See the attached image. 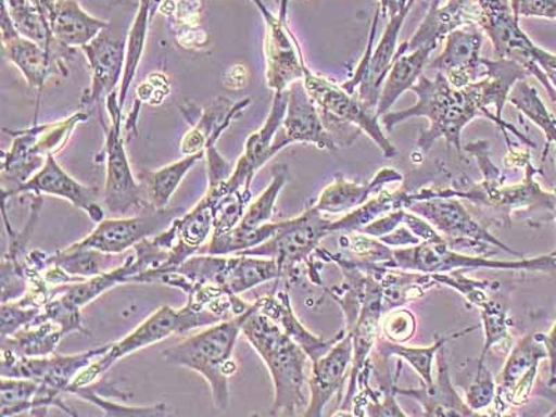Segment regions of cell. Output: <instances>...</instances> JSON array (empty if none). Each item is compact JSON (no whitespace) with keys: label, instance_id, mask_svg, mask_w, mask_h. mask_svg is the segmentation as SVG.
<instances>
[{"label":"cell","instance_id":"1","mask_svg":"<svg viewBox=\"0 0 556 417\" xmlns=\"http://www.w3.org/2000/svg\"><path fill=\"white\" fill-rule=\"evenodd\" d=\"M412 92L416 93L417 102L406 111L389 112L381 117L382 126L387 132L394 130L400 123L412 117H426L430 123L427 130L421 131L416 146L421 152L427 153L433 148L434 142L444 138L446 143L456 149L462 156V131L476 117H485L496 124L500 130L513 132L516 137L533 146L528 137L521 136L509 123H501L495 113L490 112L486 103L483 81H476L465 88H454L443 73L437 72L434 79L421 74Z\"/></svg>","mask_w":556,"mask_h":417},{"label":"cell","instance_id":"2","mask_svg":"<svg viewBox=\"0 0 556 417\" xmlns=\"http://www.w3.org/2000/svg\"><path fill=\"white\" fill-rule=\"evenodd\" d=\"M465 151L473 155L483 173V181L473 182L464 174L451 181V186H426L417 192V201L433 200V198H458L473 203L475 206L485 207L500 215V225L513 226V213L519 208H549L555 211L556 193L541 190L534 181L535 170L531 162L526 165L525 180L514 186H506V177L491 162L490 146L486 141L468 143Z\"/></svg>","mask_w":556,"mask_h":417},{"label":"cell","instance_id":"3","mask_svg":"<svg viewBox=\"0 0 556 417\" xmlns=\"http://www.w3.org/2000/svg\"><path fill=\"white\" fill-rule=\"evenodd\" d=\"M241 334L250 342L269 370L275 399L270 416H296L306 409L305 387L309 377L306 367L309 356L292 341L275 321L252 304L242 323Z\"/></svg>","mask_w":556,"mask_h":417},{"label":"cell","instance_id":"4","mask_svg":"<svg viewBox=\"0 0 556 417\" xmlns=\"http://www.w3.org/2000/svg\"><path fill=\"white\" fill-rule=\"evenodd\" d=\"M250 309L232 319L218 321L163 352L170 364L187 367L203 377L211 387L213 404L218 410L230 406V379L238 370L235 350Z\"/></svg>","mask_w":556,"mask_h":417},{"label":"cell","instance_id":"5","mask_svg":"<svg viewBox=\"0 0 556 417\" xmlns=\"http://www.w3.org/2000/svg\"><path fill=\"white\" fill-rule=\"evenodd\" d=\"M278 278L280 269L269 257L198 253L176 269L159 271L155 282L178 288L186 294L192 287H205L223 295L238 296Z\"/></svg>","mask_w":556,"mask_h":417},{"label":"cell","instance_id":"6","mask_svg":"<svg viewBox=\"0 0 556 417\" xmlns=\"http://www.w3.org/2000/svg\"><path fill=\"white\" fill-rule=\"evenodd\" d=\"M304 86L320 113L326 130L334 138L337 146L350 147L365 132L374 139L387 159L395 157L396 148L382 132L376 111L366 106L356 96H351L342 86L319 76L304 66Z\"/></svg>","mask_w":556,"mask_h":417},{"label":"cell","instance_id":"7","mask_svg":"<svg viewBox=\"0 0 556 417\" xmlns=\"http://www.w3.org/2000/svg\"><path fill=\"white\" fill-rule=\"evenodd\" d=\"M218 321H223L220 316H217L211 309H206V307L197 305L191 300H188L187 304L180 307V309H174L172 306H162L161 309L153 312L148 319L143 320L130 334L109 345L106 354L93 361L74 380L68 389L93 384L116 362L132 354V352L155 345L157 342L165 341L174 334H186L188 331L216 325Z\"/></svg>","mask_w":556,"mask_h":417},{"label":"cell","instance_id":"8","mask_svg":"<svg viewBox=\"0 0 556 417\" xmlns=\"http://www.w3.org/2000/svg\"><path fill=\"white\" fill-rule=\"evenodd\" d=\"M390 269L425 273V275H443L454 270H526L554 271L556 260L545 255L534 260L496 261L485 256L469 255L451 250L443 236L435 240L421 241L419 245L392 250V260L382 265Z\"/></svg>","mask_w":556,"mask_h":417},{"label":"cell","instance_id":"9","mask_svg":"<svg viewBox=\"0 0 556 417\" xmlns=\"http://www.w3.org/2000/svg\"><path fill=\"white\" fill-rule=\"evenodd\" d=\"M88 111H77L64 121L51 124L34 123L24 130H4L14 138L12 147L2 156L3 184L12 191L41 170L49 155H56L67 146L72 134L79 124L88 121Z\"/></svg>","mask_w":556,"mask_h":417},{"label":"cell","instance_id":"10","mask_svg":"<svg viewBox=\"0 0 556 417\" xmlns=\"http://www.w3.org/2000/svg\"><path fill=\"white\" fill-rule=\"evenodd\" d=\"M106 109L111 124L102 122L104 147L97 161H106V180L103 188V203L108 212L121 217L131 208L148 211L146 193L138 178L134 177L126 147H124L123 108L118 102V91L106 98Z\"/></svg>","mask_w":556,"mask_h":417},{"label":"cell","instance_id":"11","mask_svg":"<svg viewBox=\"0 0 556 417\" xmlns=\"http://www.w3.org/2000/svg\"><path fill=\"white\" fill-rule=\"evenodd\" d=\"M331 222L325 213L312 205L301 216L278 222L275 236L270 240L238 255L275 260L280 269V278L295 281L301 263L309 262L319 250L323 238L331 235Z\"/></svg>","mask_w":556,"mask_h":417},{"label":"cell","instance_id":"12","mask_svg":"<svg viewBox=\"0 0 556 417\" xmlns=\"http://www.w3.org/2000/svg\"><path fill=\"white\" fill-rule=\"evenodd\" d=\"M406 211L426 218L445 238L451 250L489 257L496 255L500 248L509 255L523 256L490 235L485 226L471 217L458 198L414 202Z\"/></svg>","mask_w":556,"mask_h":417},{"label":"cell","instance_id":"13","mask_svg":"<svg viewBox=\"0 0 556 417\" xmlns=\"http://www.w3.org/2000/svg\"><path fill=\"white\" fill-rule=\"evenodd\" d=\"M266 24L265 59L266 84L275 92L287 91L292 84L304 78L305 59L301 45L288 26V3L278 4L275 16L263 0H252Z\"/></svg>","mask_w":556,"mask_h":417},{"label":"cell","instance_id":"14","mask_svg":"<svg viewBox=\"0 0 556 417\" xmlns=\"http://www.w3.org/2000/svg\"><path fill=\"white\" fill-rule=\"evenodd\" d=\"M184 208L168 206L165 208H148L134 217L104 218L98 223L96 230L74 245L91 248V250L122 255L139 242L161 235L172 226L178 216L184 215Z\"/></svg>","mask_w":556,"mask_h":417},{"label":"cell","instance_id":"15","mask_svg":"<svg viewBox=\"0 0 556 417\" xmlns=\"http://www.w3.org/2000/svg\"><path fill=\"white\" fill-rule=\"evenodd\" d=\"M109 345L97 350L81 352L76 355H49L28 357L16 354L8 348H2V365L0 376L9 379H29L53 387L63 394L74 380L87 369L93 361L106 354Z\"/></svg>","mask_w":556,"mask_h":417},{"label":"cell","instance_id":"16","mask_svg":"<svg viewBox=\"0 0 556 417\" xmlns=\"http://www.w3.org/2000/svg\"><path fill=\"white\" fill-rule=\"evenodd\" d=\"M408 14L402 13L399 16L390 17L381 41L374 51L371 45L375 41L377 23H379L380 17V9L377 10L364 58H362L359 66H357L355 76L350 81L342 84V88L345 91L350 92L351 96L359 98L366 106L374 109V111H377L382 84H384L387 76H389L395 53L399 51L396 42H399L401 28L404 26Z\"/></svg>","mask_w":556,"mask_h":417},{"label":"cell","instance_id":"17","mask_svg":"<svg viewBox=\"0 0 556 417\" xmlns=\"http://www.w3.org/2000/svg\"><path fill=\"white\" fill-rule=\"evenodd\" d=\"M0 28H2L4 54L20 70V73L26 78L28 86L37 89L39 103L42 89L49 78L52 76H68V64L64 56L72 49L61 47L49 51V49L31 41V39L23 37L14 28L12 18H10L4 4Z\"/></svg>","mask_w":556,"mask_h":417},{"label":"cell","instance_id":"18","mask_svg":"<svg viewBox=\"0 0 556 417\" xmlns=\"http://www.w3.org/2000/svg\"><path fill=\"white\" fill-rule=\"evenodd\" d=\"M109 26L93 41L81 48L91 70V87L81 98V109L88 111L93 104L106 101L117 91L126 68L127 39L114 34Z\"/></svg>","mask_w":556,"mask_h":417},{"label":"cell","instance_id":"19","mask_svg":"<svg viewBox=\"0 0 556 417\" xmlns=\"http://www.w3.org/2000/svg\"><path fill=\"white\" fill-rule=\"evenodd\" d=\"M292 143H311V146L330 152H336L339 149L334 138L326 130L320 113L307 93L302 79L288 88L286 117L273 147L278 153Z\"/></svg>","mask_w":556,"mask_h":417},{"label":"cell","instance_id":"20","mask_svg":"<svg viewBox=\"0 0 556 417\" xmlns=\"http://www.w3.org/2000/svg\"><path fill=\"white\" fill-rule=\"evenodd\" d=\"M20 193H34V195H52L66 200L74 207L81 208L93 223L104 220V208L101 206V193L98 188L84 186L74 180L63 170L54 155H49L41 170L35 173L28 181L20 184L12 191H2L3 197L12 198Z\"/></svg>","mask_w":556,"mask_h":417},{"label":"cell","instance_id":"21","mask_svg":"<svg viewBox=\"0 0 556 417\" xmlns=\"http://www.w3.org/2000/svg\"><path fill=\"white\" fill-rule=\"evenodd\" d=\"M443 172H445L444 165L435 163L431 168H419V170L408 174V176H405L404 181H402L404 184H402L399 190H382L377 195L371 197L364 205L346 213L340 220H332L330 226L331 235L332 232L350 235V232L361 231L362 228L370 225L377 218L387 215V213L408 208L410 203H414L415 193L420 188L433 182L434 178Z\"/></svg>","mask_w":556,"mask_h":417},{"label":"cell","instance_id":"22","mask_svg":"<svg viewBox=\"0 0 556 417\" xmlns=\"http://www.w3.org/2000/svg\"><path fill=\"white\" fill-rule=\"evenodd\" d=\"M354 344L351 332L345 331L327 354L312 362V374L307 386L311 396L304 416L320 417L330 401L344 389L348 370L351 369Z\"/></svg>","mask_w":556,"mask_h":417},{"label":"cell","instance_id":"23","mask_svg":"<svg viewBox=\"0 0 556 417\" xmlns=\"http://www.w3.org/2000/svg\"><path fill=\"white\" fill-rule=\"evenodd\" d=\"M483 34L456 29L446 37L444 51L429 64L443 73L454 88H465L486 76L484 59L480 56Z\"/></svg>","mask_w":556,"mask_h":417},{"label":"cell","instance_id":"24","mask_svg":"<svg viewBox=\"0 0 556 417\" xmlns=\"http://www.w3.org/2000/svg\"><path fill=\"white\" fill-rule=\"evenodd\" d=\"M480 12L478 0H448L444 7L430 4L424 23L417 28L409 42L401 45L395 56L414 52L419 48H427L434 52L439 43L456 29L475 26V24L479 26Z\"/></svg>","mask_w":556,"mask_h":417},{"label":"cell","instance_id":"25","mask_svg":"<svg viewBox=\"0 0 556 417\" xmlns=\"http://www.w3.org/2000/svg\"><path fill=\"white\" fill-rule=\"evenodd\" d=\"M437 377L433 386L424 389H399L394 386L396 395L410 396L424 409V416L439 417H475L481 416L479 412L470 408L466 401L460 399L450 377V365L445 359V350L441 348L435 357Z\"/></svg>","mask_w":556,"mask_h":417},{"label":"cell","instance_id":"26","mask_svg":"<svg viewBox=\"0 0 556 417\" xmlns=\"http://www.w3.org/2000/svg\"><path fill=\"white\" fill-rule=\"evenodd\" d=\"M404 178L400 172L390 167L382 168L369 184L348 180L344 174L339 173L336 174L334 180L321 191L313 205L325 215L350 213L364 205L389 184L402 182Z\"/></svg>","mask_w":556,"mask_h":417},{"label":"cell","instance_id":"27","mask_svg":"<svg viewBox=\"0 0 556 417\" xmlns=\"http://www.w3.org/2000/svg\"><path fill=\"white\" fill-rule=\"evenodd\" d=\"M257 311L263 315L270 317L282 331L286 332L292 341L306 352L311 362L319 359L331 350V346L345 334V329L339 336L331 340H323L320 337L312 334L306 327L302 325L294 311H292L291 300L286 291L273 292L270 295L262 296L255 302Z\"/></svg>","mask_w":556,"mask_h":417},{"label":"cell","instance_id":"28","mask_svg":"<svg viewBox=\"0 0 556 417\" xmlns=\"http://www.w3.org/2000/svg\"><path fill=\"white\" fill-rule=\"evenodd\" d=\"M48 23L54 39L70 49L86 47L111 26V23L87 13L78 0H56Z\"/></svg>","mask_w":556,"mask_h":417},{"label":"cell","instance_id":"29","mask_svg":"<svg viewBox=\"0 0 556 417\" xmlns=\"http://www.w3.org/2000/svg\"><path fill=\"white\" fill-rule=\"evenodd\" d=\"M250 104L251 98L241 99L236 103L230 102V99L220 98L212 106L201 109V112L197 113V121L192 123L191 130L182 138V155L205 152L207 143L217 141L222 134L242 116Z\"/></svg>","mask_w":556,"mask_h":417},{"label":"cell","instance_id":"30","mask_svg":"<svg viewBox=\"0 0 556 417\" xmlns=\"http://www.w3.org/2000/svg\"><path fill=\"white\" fill-rule=\"evenodd\" d=\"M288 106V89L282 92H275L269 117L256 132L247 139L242 156L237 162V167L245 172L252 178L266 165L270 159L277 155L275 138L282 126Z\"/></svg>","mask_w":556,"mask_h":417},{"label":"cell","instance_id":"31","mask_svg":"<svg viewBox=\"0 0 556 417\" xmlns=\"http://www.w3.org/2000/svg\"><path fill=\"white\" fill-rule=\"evenodd\" d=\"M478 329L479 326H476L470 327V329L452 332V334L445 337L435 336L433 344L425 348L406 346L399 344V342L387 340L386 337L384 339L379 337V340L376 342L377 356H379L381 364L382 362L387 364L391 356L400 357V359L410 365L412 369L416 370V374L420 376L426 387H430L434 382L433 366L441 348H444L446 342L460 339V337L468 336Z\"/></svg>","mask_w":556,"mask_h":417},{"label":"cell","instance_id":"32","mask_svg":"<svg viewBox=\"0 0 556 417\" xmlns=\"http://www.w3.org/2000/svg\"><path fill=\"white\" fill-rule=\"evenodd\" d=\"M431 53L433 51H430V49L419 48L409 54L405 53L394 58L389 76H387L384 84H382L379 104H377L376 111L377 117L380 118L386 113H389L402 93L414 88L415 84L419 81L421 74L425 73Z\"/></svg>","mask_w":556,"mask_h":417},{"label":"cell","instance_id":"33","mask_svg":"<svg viewBox=\"0 0 556 417\" xmlns=\"http://www.w3.org/2000/svg\"><path fill=\"white\" fill-rule=\"evenodd\" d=\"M548 354L545 350L543 334H533L525 337L515 345L513 352L506 359L503 371H501L498 386H496L495 409L505 412L506 396L513 391L516 382L528 374L533 367L539 366L540 362L547 359Z\"/></svg>","mask_w":556,"mask_h":417},{"label":"cell","instance_id":"34","mask_svg":"<svg viewBox=\"0 0 556 417\" xmlns=\"http://www.w3.org/2000/svg\"><path fill=\"white\" fill-rule=\"evenodd\" d=\"M205 157V152L193 153L180 159V161L170 163L155 172H141L138 176L139 182L146 193L148 208L168 207L172 197L184 180V177L190 173L191 168L198 162Z\"/></svg>","mask_w":556,"mask_h":417},{"label":"cell","instance_id":"35","mask_svg":"<svg viewBox=\"0 0 556 417\" xmlns=\"http://www.w3.org/2000/svg\"><path fill=\"white\" fill-rule=\"evenodd\" d=\"M118 256L72 243L66 250L48 255L47 265L59 266L70 276L88 280L122 266L127 256L123 261Z\"/></svg>","mask_w":556,"mask_h":417},{"label":"cell","instance_id":"36","mask_svg":"<svg viewBox=\"0 0 556 417\" xmlns=\"http://www.w3.org/2000/svg\"><path fill=\"white\" fill-rule=\"evenodd\" d=\"M66 332L61 326L51 320L29 325L18 330L16 334L2 339V348H8L16 354L28 357H42L54 354L59 342Z\"/></svg>","mask_w":556,"mask_h":417},{"label":"cell","instance_id":"37","mask_svg":"<svg viewBox=\"0 0 556 417\" xmlns=\"http://www.w3.org/2000/svg\"><path fill=\"white\" fill-rule=\"evenodd\" d=\"M66 394L78 396L91 404L98 406L108 416H166L167 406L165 404H157L155 406H126L117 404L114 401H108L102 399L104 396H112V399H121L123 401L128 400V395L124 391H118L116 387L106 384H89L84 387H73L68 389Z\"/></svg>","mask_w":556,"mask_h":417},{"label":"cell","instance_id":"38","mask_svg":"<svg viewBox=\"0 0 556 417\" xmlns=\"http://www.w3.org/2000/svg\"><path fill=\"white\" fill-rule=\"evenodd\" d=\"M3 4L8 9L14 28L23 37L31 39V41L41 45L49 51L62 47L54 39L48 18L43 16L41 10L35 7L31 0H3Z\"/></svg>","mask_w":556,"mask_h":417},{"label":"cell","instance_id":"39","mask_svg":"<svg viewBox=\"0 0 556 417\" xmlns=\"http://www.w3.org/2000/svg\"><path fill=\"white\" fill-rule=\"evenodd\" d=\"M288 178H290V172H288L287 165H276L273 167L269 187L255 201H251L245 213H243L240 225L235 230L252 232L270 223L273 213H275L277 198L280 195L282 188L287 186Z\"/></svg>","mask_w":556,"mask_h":417},{"label":"cell","instance_id":"40","mask_svg":"<svg viewBox=\"0 0 556 417\" xmlns=\"http://www.w3.org/2000/svg\"><path fill=\"white\" fill-rule=\"evenodd\" d=\"M481 311V325L485 334L483 352H481L479 364H484L490 352L498 351L506 354L513 340L508 331V307L498 300L486 298L478 306Z\"/></svg>","mask_w":556,"mask_h":417},{"label":"cell","instance_id":"41","mask_svg":"<svg viewBox=\"0 0 556 417\" xmlns=\"http://www.w3.org/2000/svg\"><path fill=\"white\" fill-rule=\"evenodd\" d=\"M508 101L544 131L547 148L551 143H555L556 147V121L541 101L538 89L529 86L526 79H521L510 91Z\"/></svg>","mask_w":556,"mask_h":417},{"label":"cell","instance_id":"42","mask_svg":"<svg viewBox=\"0 0 556 417\" xmlns=\"http://www.w3.org/2000/svg\"><path fill=\"white\" fill-rule=\"evenodd\" d=\"M168 93H170V84L165 74L153 73L148 77L147 81L138 88L137 91V108L132 109L130 117L126 123V131L128 136L134 137L137 134V122L139 109L141 103L159 104L163 102Z\"/></svg>","mask_w":556,"mask_h":417},{"label":"cell","instance_id":"43","mask_svg":"<svg viewBox=\"0 0 556 417\" xmlns=\"http://www.w3.org/2000/svg\"><path fill=\"white\" fill-rule=\"evenodd\" d=\"M496 396V384L493 375L484 364L476 366V375L473 381L466 394V404L476 412L489 408L493 404Z\"/></svg>","mask_w":556,"mask_h":417},{"label":"cell","instance_id":"44","mask_svg":"<svg viewBox=\"0 0 556 417\" xmlns=\"http://www.w3.org/2000/svg\"><path fill=\"white\" fill-rule=\"evenodd\" d=\"M382 336L392 342L405 344L414 339L416 332V317L414 313L404 307H396L386 313L381 320Z\"/></svg>","mask_w":556,"mask_h":417},{"label":"cell","instance_id":"45","mask_svg":"<svg viewBox=\"0 0 556 417\" xmlns=\"http://www.w3.org/2000/svg\"><path fill=\"white\" fill-rule=\"evenodd\" d=\"M42 307L24 306L18 301L3 302L0 316H2V339L16 334L18 330L33 325L37 319Z\"/></svg>","mask_w":556,"mask_h":417},{"label":"cell","instance_id":"46","mask_svg":"<svg viewBox=\"0 0 556 417\" xmlns=\"http://www.w3.org/2000/svg\"><path fill=\"white\" fill-rule=\"evenodd\" d=\"M516 17L556 20V0H510Z\"/></svg>","mask_w":556,"mask_h":417},{"label":"cell","instance_id":"47","mask_svg":"<svg viewBox=\"0 0 556 417\" xmlns=\"http://www.w3.org/2000/svg\"><path fill=\"white\" fill-rule=\"evenodd\" d=\"M405 213L406 208L387 213V215L377 218V220L370 223V225L362 228L361 232L375 238L390 235V232L394 231L395 228L404 225Z\"/></svg>","mask_w":556,"mask_h":417},{"label":"cell","instance_id":"48","mask_svg":"<svg viewBox=\"0 0 556 417\" xmlns=\"http://www.w3.org/2000/svg\"><path fill=\"white\" fill-rule=\"evenodd\" d=\"M382 243H386L390 248H408L419 245L421 242L420 238L414 235L408 226H400L391 231L390 235L382 236L379 238Z\"/></svg>","mask_w":556,"mask_h":417},{"label":"cell","instance_id":"49","mask_svg":"<svg viewBox=\"0 0 556 417\" xmlns=\"http://www.w3.org/2000/svg\"><path fill=\"white\" fill-rule=\"evenodd\" d=\"M416 0H380V13L384 17L399 16L402 13H409Z\"/></svg>","mask_w":556,"mask_h":417},{"label":"cell","instance_id":"50","mask_svg":"<svg viewBox=\"0 0 556 417\" xmlns=\"http://www.w3.org/2000/svg\"><path fill=\"white\" fill-rule=\"evenodd\" d=\"M543 341L545 345V350H547V354L551 362V382L553 386L556 381V323L554 329L551 330L549 334H543Z\"/></svg>","mask_w":556,"mask_h":417},{"label":"cell","instance_id":"51","mask_svg":"<svg viewBox=\"0 0 556 417\" xmlns=\"http://www.w3.org/2000/svg\"><path fill=\"white\" fill-rule=\"evenodd\" d=\"M31 2L35 4V7L41 10L43 16L48 18L49 13H51V10L53 8V4L56 3V0H31Z\"/></svg>","mask_w":556,"mask_h":417},{"label":"cell","instance_id":"52","mask_svg":"<svg viewBox=\"0 0 556 417\" xmlns=\"http://www.w3.org/2000/svg\"><path fill=\"white\" fill-rule=\"evenodd\" d=\"M141 2H146L151 9L152 16L155 17L159 10H161V7L163 3L167 2V0H141Z\"/></svg>","mask_w":556,"mask_h":417},{"label":"cell","instance_id":"53","mask_svg":"<svg viewBox=\"0 0 556 417\" xmlns=\"http://www.w3.org/2000/svg\"><path fill=\"white\" fill-rule=\"evenodd\" d=\"M555 193H556V191H555ZM554 215H555V218H556V206H555ZM549 255L554 256L555 260H556V250L554 252H551Z\"/></svg>","mask_w":556,"mask_h":417},{"label":"cell","instance_id":"54","mask_svg":"<svg viewBox=\"0 0 556 417\" xmlns=\"http://www.w3.org/2000/svg\"><path fill=\"white\" fill-rule=\"evenodd\" d=\"M277 4H280L281 2H285V0H276Z\"/></svg>","mask_w":556,"mask_h":417}]
</instances>
